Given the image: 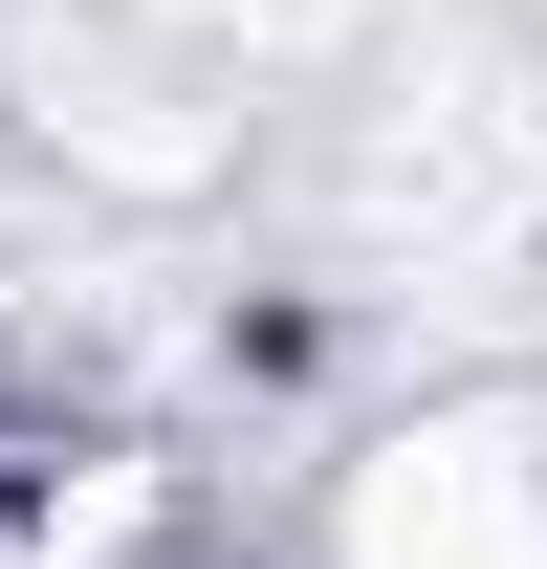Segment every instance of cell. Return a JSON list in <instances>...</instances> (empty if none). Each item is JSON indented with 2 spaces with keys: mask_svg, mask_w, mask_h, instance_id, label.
<instances>
[{
  "mask_svg": "<svg viewBox=\"0 0 547 569\" xmlns=\"http://www.w3.org/2000/svg\"><path fill=\"white\" fill-rule=\"evenodd\" d=\"M329 569H547V395H438L350 460Z\"/></svg>",
  "mask_w": 547,
  "mask_h": 569,
  "instance_id": "1",
  "label": "cell"
},
{
  "mask_svg": "<svg viewBox=\"0 0 547 569\" xmlns=\"http://www.w3.org/2000/svg\"><path fill=\"white\" fill-rule=\"evenodd\" d=\"M176 548V460L110 417H0V569H153Z\"/></svg>",
  "mask_w": 547,
  "mask_h": 569,
  "instance_id": "2",
  "label": "cell"
}]
</instances>
